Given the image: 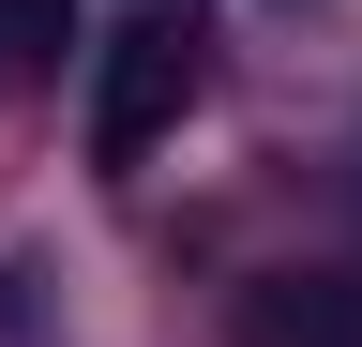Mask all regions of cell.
Masks as SVG:
<instances>
[{
    "label": "cell",
    "instance_id": "obj_1",
    "mask_svg": "<svg viewBox=\"0 0 362 347\" xmlns=\"http://www.w3.org/2000/svg\"><path fill=\"white\" fill-rule=\"evenodd\" d=\"M181 106H197V16H121L106 30V61H90V151L136 166V151H166L181 136Z\"/></svg>",
    "mask_w": 362,
    "mask_h": 347
},
{
    "label": "cell",
    "instance_id": "obj_2",
    "mask_svg": "<svg viewBox=\"0 0 362 347\" xmlns=\"http://www.w3.org/2000/svg\"><path fill=\"white\" fill-rule=\"evenodd\" d=\"M242 347H362V302L287 272V287H257V302H242Z\"/></svg>",
    "mask_w": 362,
    "mask_h": 347
},
{
    "label": "cell",
    "instance_id": "obj_3",
    "mask_svg": "<svg viewBox=\"0 0 362 347\" xmlns=\"http://www.w3.org/2000/svg\"><path fill=\"white\" fill-rule=\"evenodd\" d=\"M45 46H76L61 0H0V61H45Z\"/></svg>",
    "mask_w": 362,
    "mask_h": 347
}]
</instances>
